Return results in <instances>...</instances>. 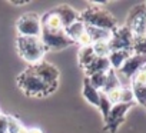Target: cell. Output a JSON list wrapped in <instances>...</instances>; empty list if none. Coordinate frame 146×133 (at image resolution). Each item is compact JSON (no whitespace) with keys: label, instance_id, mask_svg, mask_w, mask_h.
I'll return each instance as SVG.
<instances>
[{"label":"cell","instance_id":"cell-2","mask_svg":"<svg viewBox=\"0 0 146 133\" xmlns=\"http://www.w3.org/2000/svg\"><path fill=\"white\" fill-rule=\"evenodd\" d=\"M79 20L83 22L86 26H92V27H99V29H105L110 32L116 29L115 17L102 7H92V9H86L80 12Z\"/></svg>","mask_w":146,"mask_h":133},{"label":"cell","instance_id":"cell-4","mask_svg":"<svg viewBox=\"0 0 146 133\" xmlns=\"http://www.w3.org/2000/svg\"><path fill=\"white\" fill-rule=\"evenodd\" d=\"M19 36L22 37H40L42 33V20L36 13H26L19 17L16 23Z\"/></svg>","mask_w":146,"mask_h":133},{"label":"cell","instance_id":"cell-28","mask_svg":"<svg viewBox=\"0 0 146 133\" xmlns=\"http://www.w3.org/2000/svg\"><path fill=\"white\" fill-rule=\"evenodd\" d=\"M29 2L27 0H22V2H16V0H12L10 2V5H16V6H25V5H27Z\"/></svg>","mask_w":146,"mask_h":133},{"label":"cell","instance_id":"cell-16","mask_svg":"<svg viewBox=\"0 0 146 133\" xmlns=\"http://www.w3.org/2000/svg\"><path fill=\"white\" fill-rule=\"evenodd\" d=\"M95 52L92 49V46H86V47H80L79 53H78V59H79V64L83 69H86L88 66L92 63V60L95 59Z\"/></svg>","mask_w":146,"mask_h":133},{"label":"cell","instance_id":"cell-19","mask_svg":"<svg viewBox=\"0 0 146 133\" xmlns=\"http://www.w3.org/2000/svg\"><path fill=\"white\" fill-rule=\"evenodd\" d=\"M92 49H93L96 57H108L112 52L109 42H96V43L92 44Z\"/></svg>","mask_w":146,"mask_h":133},{"label":"cell","instance_id":"cell-3","mask_svg":"<svg viewBox=\"0 0 146 133\" xmlns=\"http://www.w3.org/2000/svg\"><path fill=\"white\" fill-rule=\"evenodd\" d=\"M17 50L19 54L29 63L36 64L42 62V57L46 52L44 44L42 43L40 37H17Z\"/></svg>","mask_w":146,"mask_h":133},{"label":"cell","instance_id":"cell-11","mask_svg":"<svg viewBox=\"0 0 146 133\" xmlns=\"http://www.w3.org/2000/svg\"><path fill=\"white\" fill-rule=\"evenodd\" d=\"M109 70H110V64H109L108 57H95L92 63L85 69L88 77L93 73H108Z\"/></svg>","mask_w":146,"mask_h":133},{"label":"cell","instance_id":"cell-20","mask_svg":"<svg viewBox=\"0 0 146 133\" xmlns=\"http://www.w3.org/2000/svg\"><path fill=\"white\" fill-rule=\"evenodd\" d=\"M88 79L96 90H103L105 83H106V73H93Z\"/></svg>","mask_w":146,"mask_h":133},{"label":"cell","instance_id":"cell-15","mask_svg":"<svg viewBox=\"0 0 146 133\" xmlns=\"http://www.w3.org/2000/svg\"><path fill=\"white\" fill-rule=\"evenodd\" d=\"M86 32L89 33L93 43H96V42H109L110 37H112L110 30H105V29H99V27L86 26Z\"/></svg>","mask_w":146,"mask_h":133},{"label":"cell","instance_id":"cell-21","mask_svg":"<svg viewBox=\"0 0 146 133\" xmlns=\"http://www.w3.org/2000/svg\"><path fill=\"white\" fill-rule=\"evenodd\" d=\"M132 92L135 96V100L143 106H146V86L142 85H132Z\"/></svg>","mask_w":146,"mask_h":133},{"label":"cell","instance_id":"cell-30","mask_svg":"<svg viewBox=\"0 0 146 133\" xmlns=\"http://www.w3.org/2000/svg\"><path fill=\"white\" fill-rule=\"evenodd\" d=\"M145 7H146V3H145Z\"/></svg>","mask_w":146,"mask_h":133},{"label":"cell","instance_id":"cell-14","mask_svg":"<svg viewBox=\"0 0 146 133\" xmlns=\"http://www.w3.org/2000/svg\"><path fill=\"white\" fill-rule=\"evenodd\" d=\"M85 32H86V24H85L83 22H80V20H78V22H75V23H72L70 26H67V27L64 29L66 36H67L73 43H75Z\"/></svg>","mask_w":146,"mask_h":133},{"label":"cell","instance_id":"cell-27","mask_svg":"<svg viewBox=\"0 0 146 133\" xmlns=\"http://www.w3.org/2000/svg\"><path fill=\"white\" fill-rule=\"evenodd\" d=\"M82 47H86V46H92L93 44V42H92V39H90V36H89V33L88 32H85L78 40H76Z\"/></svg>","mask_w":146,"mask_h":133},{"label":"cell","instance_id":"cell-12","mask_svg":"<svg viewBox=\"0 0 146 133\" xmlns=\"http://www.w3.org/2000/svg\"><path fill=\"white\" fill-rule=\"evenodd\" d=\"M42 20V29H46V30H50V32H57V30H64L63 29V24L59 19V16L52 10L49 13H46L44 16L40 17Z\"/></svg>","mask_w":146,"mask_h":133},{"label":"cell","instance_id":"cell-13","mask_svg":"<svg viewBox=\"0 0 146 133\" xmlns=\"http://www.w3.org/2000/svg\"><path fill=\"white\" fill-rule=\"evenodd\" d=\"M99 96H100V92L96 90V89L90 85V82H89L88 77H85V80H83V97H85L90 105L98 106V105H99Z\"/></svg>","mask_w":146,"mask_h":133},{"label":"cell","instance_id":"cell-6","mask_svg":"<svg viewBox=\"0 0 146 133\" xmlns=\"http://www.w3.org/2000/svg\"><path fill=\"white\" fill-rule=\"evenodd\" d=\"M33 70L54 90L57 87V80H59V70L54 67L52 63L47 62H39L36 64L32 66Z\"/></svg>","mask_w":146,"mask_h":133},{"label":"cell","instance_id":"cell-7","mask_svg":"<svg viewBox=\"0 0 146 133\" xmlns=\"http://www.w3.org/2000/svg\"><path fill=\"white\" fill-rule=\"evenodd\" d=\"M145 64H146V56H139V54H133L132 53L116 73L120 75L122 77H126L127 80H130Z\"/></svg>","mask_w":146,"mask_h":133},{"label":"cell","instance_id":"cell-1","mask_svg":"<svg viewBox=\"0 0 146 133\" xmlns=\"http://www.w3.org/2000/svg\"><path fill=\"white\" fill-rule=\"evenodd\" d=\"M19 87L27 95V96H35V97H40V96H46L50 95L53 92V89L33 70V67L26 69L17 79Z\"/></svg>","mask_w":146,"mask_h":133},{"label":"cell","instance_id":"cell-25","mask_svg":"<svg viewBox=\"0 0 146 133\" xmlns=\"http://www.w3.org/2000/svg\"><path fill=\"white\" fill-rule=\"evenodd\" d=\"M132 85H142L146 86V64L132 77Z\"/></svg>","mask_w":146,"mask_h":133},{"label":"cell","instance_id":"cell-9","mask_svg":"<svg viewBox=\"0 0 146 133\" xmlns=\"http://www.w3.org/2000/svg\"><path fill=\"white\" fill-rule=\"evenodd\" d=\"M53 12L59 16V19H60V22H62V24H63V29H66V27L70 26L72 23L78 22L79 17H80V12L75 10V9H73L72 6H69V5H60V6H57L56 9H53Z\"/></svg>","mask_w":146,"mask_h":133},{"label":"cell","instance_id":"cell-5","mask_svg":"<svg viewBox=\"0 0 146 133\" xmlns=\"http://www.w3.org/2000/svg\"><path fill=\"white\" fill-rule=\"evenodd\" d=\"M40 40L44 44L46 49L50 50H62L73 44V42L66 36L64 30H57V32H50L46 29H42L40 33Z\"/></svg>","mask_w":146,"mask_h":133},{"label":"cell","instance_id":"cell-8","mask_svg":"<svg viewBox=\"0 0 146 133\" xmlns=\"http://www.w3.org/2000/svg\"><path fill=\"white\" fill-rule=\"evenodd\" d=\"M130 107H132V105H126V103H116V105L112 106V109H110L108 117L105 119V122H106V129H108L110 133H113V132L116 130V127L122 123V120H123L126 112H127Z\"/></svg>","mask_w":146,"mask_h":133},{"label":"cell","instance_id":"cell-22","mask_svg":"<svg viewBox=\"0 0 146 133\" xmlns=\"http://www.w3.org/2000/svg\"><path fill=\"white\" fill-rule=\"evenodd\" d=\"M112 106H113V105L108 100L106 95L100 92V96H99V105H98V107L100 109V112H102V114H103V117H105V119L108 117V114H109V112H110Z\"/></svg>","mask_w":146,"mask_h":133},{"label":"cell","instance_id":"cell-26","mask_svg":"<svg viewBox=\"0 0 146 133\" xmlns=\"http://www.w3.org/2000/svg\"><path fill=\"white\" fill-rule=\"evenodd\" d=\"M105 95H106L108 100H109L112 105L120 103V87L113 89V90H110V92H108V93H105Z\"/></svg>","mask_w":146,"mask_h":133},{"label":"cell","instance_id":"cell-23","mask_svg":"<svg viewBox=\"0 0 146 133\" xmlns=\"http://www.w3.org/2000/svg\"><path fill=\"white\" fill-rule=\"evenodd\" d=\"M135 100L133 92L130 86H122L120 87V103H126V105H132Z\"/></svg>","mask_w":146,"mask_h":133},{"label":"cell","instance_id":"cell-10","mask_svg":"<svg viewBox=\"0 0 146 133\" xmlns=\"http://www.w3.org/2000/svg\"><path fill=\"white\" fill-rule=\"evenodd\" d=\"M132 54L130 50H113L110 52V54L108 56V60H109V64H110V69L117 72L123 63L127 60V57Z\"/></svg>","mask_w":146,"mask_h":133},{"label":"cell","instance_id":"cell-17","mask_svg":"<svg viewBox=\"0 0 146 133\" xmlns=\"http://www.w3.org/2000/svg\"><path fill=\"white\" fill-rule=\"evenodd\" d=\"M117 87H122L120 79H119L117 73L110 69V70L106 73V83H105V87H103L102 93H108V92H110V90H113V89H117Z\"/></svg>","mask_w":146,"mask_h":133},{"label":"cell","instance_id":"cell-29","mask_svg":"<svg viewBox=\"0 0 146 133\" xmlns=\"http://www.w3.org/2000/svg\"><path fill=\"white\" fill-rule=\"evenodd\" d=\"M29 133H43V132L37 127H32V129H29Z\"/></svg>","mask_w":146,"mask_h":133},{"label":"cell","instance_id":"cell-24","mask_svg":"<svg viewBox=\"0 0 146 133\" xmlns=\"http://www.w3.org/2000/svg\"><path fill=\"white\" fill-rule=\"evenodd\" d=\"M22 127V123L13 117V116H7V127H6V133H17Z\"/></svg>","mask_w":146,"mask_h":133},{"label":"cell","instance_id":"cell-18","mask_svg":"<svg viewBox=\"0 0 146 133\" xmlns=\"http://www.w3.org/2000/svg\"><path fill=\"white\" fill-rule=\"evenodd\" d=\"M130 52L133 54L146 56V36H135Z\"/></svg>","mask_w":146,"mask_h":133}]
</instances>
